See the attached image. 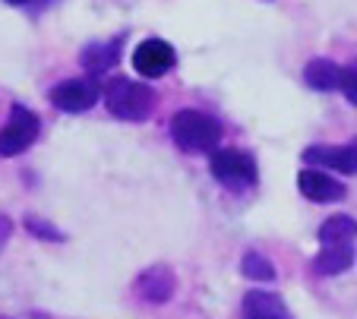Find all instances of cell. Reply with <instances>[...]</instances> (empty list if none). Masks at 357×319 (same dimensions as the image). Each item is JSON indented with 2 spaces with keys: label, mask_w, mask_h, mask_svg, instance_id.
<instances>
[{
  "label": "cell",
  "mask_w": 357,
  "mask_h": 319,
  "mask_svg": "<svg viewBox=\"0 0 357 319\" xmlns=\"http://www.w3.org/2000/svg\"><path fill=\"white\" fill-rule=\"evenodd\" d=\"M105 95V108L117 117V120H130V123H142L152 117V108H155V92L152 86H142L136 79H127V76H117L108 86L101 88Z\"/></svg>",
  "instance_id": "1"
},
{
  "label": "cell",
  "mask_w": 357,
  "mask_h": 319,
  "mask_svg": "<svg viewBox=\"0 0 357 319\" xmlns=\"http://www.w3.org/2000/svg\"><path fill=\"white\" fill-rule=\"evenodd\" d=\"M171 139L183 152H215L222 139V123L199 108H183L171 117Z\"/></svg>",
  "instance_id": "2"
},
{
  "label": "cell",
  "mask_w": 357,
  "mask_h": 319,
  "mask_svg": "<svg viewBox=\"0 0 357 319\" xmlns=\"http://www.w3.org/2000/svg\"><path fill=\"white\" fill-rule=\"evenodd\" d=\"M209 171L228 190H247V187H257L259 180L257 158L243 149H215L209 158Z\"/></svg>",
  "instance_id": "3"
},
{
  "label": "cell",
  "mask_w": 357,
  "mask_h": 319,
  "mask_svg": "<svg viewBox=\"0 0 357 319\" xmlns=\"http://www.w3.org/2000/svg\"><path fill=\"white\" fill-rule=\"evenodd\" d=\"M41 133V120L22 104H13L10 111V120L0 130V158H13L22 155L26 149H32L35 139Z\"/></svg>",
  "instance_id": "4"
},
{
  "label": "cell",
  "mask_w": 357,
  "mask_h": 319,
  "mask_svg": "<svg viewBox=\"0 0 357 319\" xmlns=\"http://www.w3.org/2000/svg\"><path fill=\"white\" fill-rule=\"evenodd\" d=\"M174 63H177L174 48L162 38H146L133 51V70L142 79H162L165 73L174 70Z\"/></svg>",
  "instance_id": "5"
},
{
  "label": "cell",
  "mask_w": 357,
  "mask_h": 319,
  "mask_svg": "<svg viewBox=\"0 0 357 319\" xmlns=\"http://www.w3.org/2000/svg\"><path fill=\"white\" fill-rule=\"evenodd\" d=\"M101 98V86H95L92 79H63L51 88V102L63 111V114H86L89 108H95Z\"/></svg>",
  "instance_id": "6"
},
{
  "label": "cell",
  "mask_w": 357,
  "mask_h": 319,
  "mask_svg": "<svg viewBox=\"0 0 357 319\" xmlns=\"http://www.w3.org/2000/svg\"><path fill=\"white\" fill-rule=\"evenodd\" d=\"M297 190H301L303 199H310V203H342L348 196L342 180H335L332 174L317 171V168H303L297 174Z\"/></svg>",
  "instance_id": "7"
},
{
  "label": "cell",
  "mask_w": 357,
  "mask_h": 319,
  "mask_svg": "<svg viewBox=\"0 0 357 319\" xmlns=\"http://www.w3.org/2000/svg\"><path fill=\"white\" fill-rule=\"evenodd\" d=\"M301 162L317 164V168L338 171V174H357V143H344V146H310V149H303Z\"/></svg>",
  "instance_id": "8"
},
{
  "label": "cell",
  "mask_w": 357,
  "mask_h": 319,
  "mask_svg": "<svg viewBox=\"0 0 357 319\" xmlns=\"http://www.w3.org/2000/svg\"><path fill=\"white\" fill-rule=\"evenodd\" d=\"M174 288H177V281L168 265H149L139 279H136V294L146 304H168Z\"/></svg>",
  "instance_id": "9"
},
{
  "label": "cell",
  "mask_w": 357,
  "mask_h": 319,
  "mask_svg": "<svg viewBox=\"0 0 357 319\" xmlns=\"http://www.w3.org/2000/svg\"><path fill=\"white\" fill-rule=\"evenodd\" d=\"M121 54H123V35H114L111 41H92V45H86L79 54V63L92 76H101L121 63Z\"/></svg>",
  "instance_id": "10"
},
{
  "label": "cell",
  "mask_w": 357,
  "mask_h": 319,
  "mask_svg": "<svg viewBox=\"0 0 357 319\" xmlns=\"http://www.w3.org/2000/svg\"><path fill=\"white\" fill-rule=\"evenodd\" d=\"M243 319H294L278 294L272 291H250L243 297Z\"/></svg>",
  "instance_id": "11"
},
{
  "label": "cell",
  "mask_w": 357,
  "mask_h": 319,
  "mask_svg": "<svg viewBox=\"0 0 357 319\" xmlns=\"http://www.w3.org/2000/svg\"><path fill=\"white\" fill-rule=\"evenodd\" d=\"M303 82L313 92H338V86H342V67L335 61H329V57H313L303 67Z\"/></svg>",
  "instance_id": "12"
},
{
  "label": "cell",
  "mask_w": 357,
  "mask_h": 319,
  "mask_svg": "<svg viewBox=\"0 0 357 319\" xmlns=\"http://www.w3.org/2000/svg\"><path fill=\"white\" fill-rule=\"evenodd\" d=\"M351 265H354V244H329L313 259V272L317 275H342Z\"/></svg>",
  "instance_id": "13"
},
{
  "label": "cell",
  "mask_w": 357,
  "mask_h": 319,
  "mask_svg": "<svg viewBox=\"0 0 357 319\" xmlns=\"http://www.w3.org/2000/svg\"><path fill=\"white\" fill-rule=\"evenodd\" d=\"M357 238V221L351 215H332L319 224V244H354Z\"/></svg>",
  "instance_id": "14"
},
{
  "label": "cell",
  "mask_w": 357,
  "mask_h": 319,
  "mask_svg": "<svg viewBox=\"0 0 357 319\" xmlns=\"http://www.w3.org/2000/svg\"><path fill=\"white\" fill-rule=\"evenodd\" d=\"M241 272H243V279H250V281H275V265L257 250L243 253Z\"/></svg>",
  "instance_id": "15"
},
{
  "label": "cell",
  "mask_w": 357,
  "mask_h": 319,
  "mask_svg": "<svg viewBox=\"0 0 357 319\" xmlns=\"http://www.w3.org/2000/svg\"><path fill=\"white\" fill-rule=\"evenodd\" d=\"M26 231L35 234L38 240H54V244H63V240H67L63 238V231H57L51 221H41V218H35V215L26 218Z\"/></svg>",
  "instance_id": "16"
},
{
  "label": "cell",
  "mask_w": 357,
  "mask_h": 319,
  "mask_svg": "<svg viewBox=\"0 0 357 319\" xmlns=\"http://www.w3.org/2000/svg\"><path fill=\"white\" fill-rule=\"evenodd\" d=\"M338 92L357 108V61L348 63V67H342V86H338Z\"/></svg>",
  "instance_id": "17"
},
{
  "label": "cell",
  "mask_w": 357,
  "mask_h": 319,
  "mask_svg": "<svg viewBox=\"0 0 357 319\" xmlns=\"http://www.w3.org/2000/svg\"><path fill=\"white\" fill-rule=\"evenodd\" d=\"M10 231H13V221H10L7 215H0V247L10 240Z\"/></svg>",
  "instance_id": "18"
},
{
  "label": "cell",
  "mask_w": 357,
  "mask_h": 319,
  "mask_svg": "<svg viewBox=\"0 0 357 319\" xmlns=\"http://www.w3.org/2000/svg\"><path fill=\"white\" fill-rule=\"evenodd\" d=\"M7 3H13V7H26V3H35V0H7Z\"/></svg>",
  "instance_id": "19"
}]
</instances>
